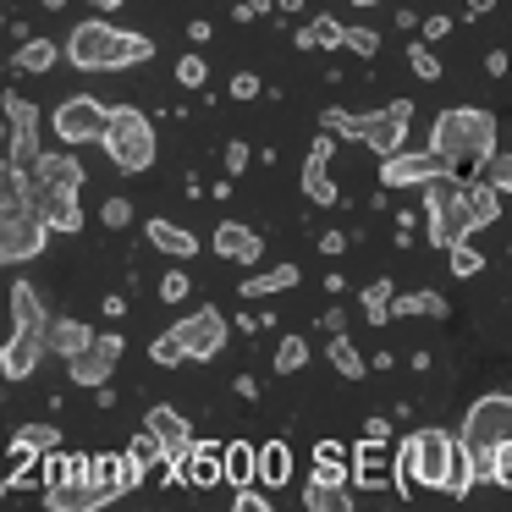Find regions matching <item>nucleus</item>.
I'll return each instance as SVG.
<instances>
[{
	"instance_id": "nucleus-13",
	"label": "nucleus",
	"mask_w": 512,
	"mask_h": 512,
	"mask_svg": "<svg viewBox=\"0 0 512 512\" xmlns=\"http://www.w3.org/2000/svg\"><path fill=\"white\" fill-rule=\"evenodd\" d=\"M116 364H122V336H94V347H83L78 358H67V375L72 386H105L116 380Z\"/></svg>"
},
{
	"instance_id": "nucleus-51",
	"label": "nucleus",
	"mask_w": 512,
	"mask_h": 512,
	"mask_svg": "<svg viewBox=\"0 0 512 512\" xmlns=\"http://www.w3.org/2000/svg\"><path fill=\"white\" fill-rule=\"evenodd\" d=\"M248 171V144H226V177H243Z\"/></svg>"
},
{
	"instance_id": "nucleus-26",
	"label": "nucleus",
	"mask_w": 512,
	"mask_h": 512,
	"mask_svg": "<svg viewBox=\"0 0 512 512\" xmlns=\"http://www.w3.org/2000/svg\"><path fill=\"white\" fill-rule=\"evenodd\" d=\"M446 320L452 314V303L441 298V292H402V298H391V320Z\"/></svg>"
},
{
	"instance_id": "nucleus-5",
	"label": "nucleus",
	"mask_w": 512,
	"mask_h": 512,
	"mask_svg": "<svg viewBox=\"0 0 512 512\" xmlns=\"http://www.w3.org/2000/svg\"><path fill=\"white\" fill-rule=\"evenodd\" d=\"M424 215H430V248H452L457 237L474 232V210H468V182L452 166L424 177Z\"/></svg>"
},
{
	"instance_id": "nucleus-2",
	"label": "nucleus",
	"mask_w": 512,
	"mask_h": 512,
	"mask_svg": "<svg viewBox=\"0 0 512 512\" xmlns=\"http://www.w3.org/2000/svg\"><path fill=\"white\" fill-rule=\"evenodd\" d=\"M430 155L441 166H468V171H485L496 160V116L479 111V105H452V111L435 116L430 127Z\"/></svg>"
},
{
	"instance_id": "nucleus-28",
	"label": "nucleus",
	"mask_w": 512,
	"mask_h": 512,
	"mask_svg": "<svg viewBox=\"0 0 512 512\" xmlns=\"http://www.w3.org/2000/svg\"><path fill=\"white\" fill-rule=\"evenodd\" d=\"M287 479H292V446L287 441H265L259 446V485L281 490Z\"/></svg>"
},
{
	"instance_id": "nucleus-50",
	"label": "nucleus",
	"mask_w": 512,
	"mask_h": 512,
	"mask_svg": "<svg viewBox=\"0 0 512 512\" xmlns=\"http://www.w3.org/2000/svg\"><path fill=\"white\" fill-rule=\"evenodd\" d=\"M259 94H265V83H259L254 72H237L232 78V100H259Z\"/></svg>"
},
{
	"instance_id": "nucleus-55",
	"label": "nucleus",
	"mask_w": 512,
	"mask_h": 512,
	"mask_svg": "<svg viewBox=\"0 0 512 512\" xmlns=\"http://www.w3.org/2000/svg\"><path fill=\"white\" fill-rule=\"evenodd\" d=\"M507 67H512L507 50H490V56H485V72H490V78H507Z\"/></svg>"
},
{
	"instance_id": "nucleus-56",
	"label": "nucleus",
	"mask_w": 512,
	"mask_h": 512,
	"mask_svg": "<svg viewBox=\"0 0 512 512\" xmlns=\"http://www.w3.org/2000/svg\"><path fill=\"white\" fill-rule=\"evenodd\" d=\"M364 435H369V441H391V419H369Z\"/></svg>"
},
{
	"instance_id": "nucleus-21",
	"label": "nucleus",
	"mask_w": 512,
	"mask_h": 512,
	"mask_svg": "<svg viewBox=\"0 0 512 512\" xmlns=\"http://www.w3.org/2000/svg\"><path fill=\"white\" fill-rule=\"evenodd\" d=\"M215 254L232 259V265H259L265 237H259L248 221H221V226H215Z\"/></svg>"
},
{
	"instance_id": "nucleus-59",
	"label": "nucleus",
	"mask_w": 512,
	"mask_h": 512,
	"mask_svg": "<svg viewBox=\"0 0 512 512\" xmlns=\"http://www.w3.org/2000/svg\"><path fill=\"white\" fill-rule=\"evenodd\" d=\"M463 6H468V17H485L490 6H496V0H463Z\"/></svg>"
},
{
	"instance_id": "nucleus-32",
	"label": "nucleus",
	"mask_w": 512,
	"mask_h": 512,
	"mask_svg": "<svg viewBox=\"0 0 512 512\" xmlns=\"http://www.w3.org/2000/svg\"><path fill=\"white\" fill-rule=\"evenodd\" d=\"M28 210V171L12 166V155H0V215Z\"/></svg>"
},
{
	"instance_id": "nucleus-35",
	"label": "nucleus",
	"mask_w": 512,
	"mask_h": 512,
	"mask_svg": "<svg viewBox=\"0 0 512 512\" xmlns=\"http://www.w3.org/2000/svg\"><path fill=\"white\" fill-rule=\"evenodd\" d=\"M72 479H89V457H78V452H56V446H50L45 452V490L50 485H72Z\"/></svg>"
},
{
	"instance_id": "nucleus-6",
	"label": "nucleus",
	"mask_w": 512,
	"mask_h": 512,
	"mask_svg": "<svg viewBox=\"0 0 512 512\" xmlns=\"http://www.w3.org/2000/svg\"><path fill=\"white\" fill-rule=\"evenodd\" d=\"M100 149L111 155V166L116 171H127V177H138V171H149L155 166V122H149L138 105H116L111 111V122H105V138H100Z\"/></svg>"
},
{
	"instance_id": "nucleus-11",
	"label": "nucleus",
	"mask_w": 512,
	"mask_h": 512,
	"mask_svg": "<svg viewBox=\"0 0 512 512\" xmlns=\"http://www.w3.org/2000/svg\"><path fill=\"white\" fill-rule=\"evenodd\" d=\"M171 331L182 336V347H188V364H204V358H215L226 347V314L221 309H193V314H182Z\"/></svg>"
},
{
	"instance_id": "nucleus-40",
	"label": "nucleus",
	"mask_w": 512,
	"mask_h": 512,
	"mask_svg": "<svg viewBox=\"0 0 512 512\" xmlns=\"http://www.w3.org/2000/svg\"><path fill=\"white\" fill-rule=\"evenodd\" d=\"M446 259H452V276H479V270H485V254H479L474 243H468V237H457L452 248H446Z\"/></svg>"
},
{
	"instance_id": "nucleus-36",
	"label": "nucleus",
	"mask_w": 512,
	"mask_h": 512,
	"mask_svg": "<svg viewBox=\"0 0 512 512\" xmlns=\"http://www.w3.org/2000/svg\"><path fill=\"white\" fill-rule=\"evenodd\" d=\"M303 507H309V512H347V507H353V496H347V485L309 479V485H303Z\"/></svg>"
},
{
	"instance_id": "nucleus-18",
	"label": "nucleus",
	"mask_w": 512,
	"mask_h": 512,
	"mask_svg": "<svg viewBox=\"0 0 512 512\" xmlns=\"http://www.w3.org/2000/svg\"><path fill=\"white\" fill-rule=\"evenodd\" d=\"M221 446H226V441H193V446H188V457L177 463V479H182V485H193V490L221 485V479H226V468H221Z\"/></svg>"
},
{
	"instance_id": "nucleus-48",
	"label": "nucleus",
	"mask_w": 512,
	"mask_h": 512,
	"mask_svg": "<svg viewBox=\"0 0 512 512\" xmlns=\"http://www.w3.org/2000/svg\"><path fill=\"white\" fill-rule=\"evenodd\" d=\"M485 177L496 182V193H501V199H507V193H512V155H496V160H490V166H485Z\"/></svg>"
},
{
	"instance_id": "nucleus-57",
	"label": "nucleus",
	"mask_w": 512,
	"mask_h": 512,
	"mask_svg": "<svg viewBox=\"0 0 512 512\" xmlns=\"http://www.w3.org/2000/svg\"><path fill=\"white\" fill-rule=\"evenodd\" d=\"M237 397L254 402V397H259V380H254V375H237Z\"/></svg>"
},
{
	"instance_id": "nucleus-4",
	"label": "nucleus",
	"mask_w": 512,
	"mask_h": 512,
	"mask_svg": "<svg viewBox=\"0 0 512 512\" xmlns=\"http://www.w3.org/2000/svg\"><path fill=\"white\" fill-rule=\"evenodd\" d=\"M61 50H67V61L78 72H122V67H138V61L155 56V45H149L144 34H122V28H111L105 17L78 23Z\"/></svg>"
},
{
	"instance_id": "nucleus-44",
	"label": "nucleus",
	"mask_w": 512,
	"mask_h": 512,
	"mask_svg": "<svg viewBox=\"0 0 512 512\" xmlns=\"http://www.w3.org/2000/svg\"><path fill=\"white\" fill-rule=\"evenodd\" d=\"M188 292H193V281L182 276V270H166V276H160V303H188Z\"/></svg>"
},
{
	"instance_id": "nucleus-17",
	"label": "nucleus",
	"mask_w": 512,
	"mask_h": 512,
	"mask_svg": "<svg viewBox=\"0 0 512 512\" xmlns=\"http://www.w3.org/2000/svg\"><path fill=\"white\" fill-rule=\"evenodd\" d=\"M111 490L100 485V479H72V485H50L45 490V507L50 512H100V507H111Z\"/></svg>"
},
{
	"instance_id": "nucleus-14",
	"label": "nucleus",
	"mask_w": 512,
	"mask_h": 512,
	"mask_svg": "<svg viewBox=\"0 0 512 512\" xmlns=\"http://www.w3.org/2000/svg\"><path fill=\"white\" fill-rule=\"evenodd\" d=\"M435 171H441V160H435L430 149L402 144L397 155L380 160V188H424V177H435Z\"/></svg>"
},
{
	"instance_id": "nucleus-8",
	"label": "nucleus",
	"mask_w": 512,
	"mask_h": 512,
	"mask_svg": "<svg viewBox=\"0 0 512 512\" xmlns=\"http://www.w3.org/2000/svg\"><path fill=\"white\" fill-rule=\"evenodd\" d=\"M457 441H463L468 452H496V446H507L512 441V391H485V397L468 408Z\"/></svg>"
},
{
	"instance_id": "nucleus-12",
	"label": "nucleus",
	"mask_w": 512,
	"mask_h": 512,
	"mask_svg": "<svg viewBox=\"0 0 512 512\" xmlns=\"http://www.w3.org/2000/svg\"><path fill=\"white\" fill-rule=\"evenodd\" d=\"M6 122H12V166L34 177L39 155H45L39 149V105L23 100V94H6Z\"/></svg>"
},
{
	"instance_id": "nucleus-52",
	"label": "nucleus",
	"mask_w": 512,
	"mask_h": 512,
	"mask_svg": "<svg viewBox=\"0 0 512 512\" xmlns=\"http://www.w3.org/2000/svg\"><path fill=\"white\" fill-rule=\"evenodd\" d=\"M265 12H276V0H237V17H265Z\"/></svg>"
},
{
	"instance_id": "nucleus-47",
	"label": "nucleus",
	"mask_w": 512,
	"mask_h": 512,
	"mask_svg": "<svg viewBox=\"0 0 512 512\" xmlns=\"http://www.w3.org/2000/svg\"><path fill=\"white\" fill-rule=\"evenodd\" d=\"M100 221L111 226V232H122V226H133V204L116 193V199H105V210H100Z\"/></svg>"
},
{
	"instance_id": "nucleus-37",
	"label": "nucleus",
	"mask_w": 512,
	"mask_h": 512,
	"mask_svg": "<svg viewBox=\"0 0 512 512\" xmlns=\"http://www.w3.org/2000/svg\"><path fill=\"white\" fill-rule=\"evenodd\" d=\"M468 210H474V232H485L490 221L501 215V193H496V182H468Z\"/></svg>"
},
{
	"instance_id": "nucleus-7",
	"label": "nucleus",
	"mask_w": 512,
	"mask_h": 512,
	"mask_svg": "<svg viewBox=\"0 0 512 512\" xmlns=\"http://www.w3.org/2000/svg\"><path fill=\"white\" fill-rule=\"evenodd\" d=\"M408 122H413V105L408 100H391V105H380V111H369V116H347L342 111L336 138L364 144V149H375V155L386 160V155H397V149L408 144Z\"/></svg>"
},
{
	"instance_id": "nucleus-20",
	"label": "nucleus",
	"mask_w": 512,
	"mask_h": 512,
	"mask_svg": "<svg viewBox=\"0 0 512 512\" xmlns=\"http://www.w3.org/2000/svg\"><path fill=\"white\" fill-rule=\"evenodd\" d=\"M28 204H34L39 215L50 221V232H83V204H78V193H50V188H34L28 182Z\"/></svg>"
},
{
	"instance_id": "nucleus-15",
	"label": "nucleus",
	"mask_w": 512,
	"mask_h": 512,
	"mask_svg": "<svg viewBox=\"0 0 512 512\" xmlns=\"http://www.w3.org/2000/svg\"><path fill=\"white\" fill-rule=\"evenodd\" d=\"M331 149H336V133H320L309 144V160H303V193H309V204H320V210H331V204H336Z\"/></svg>"
},
{
	"instance_id": "nucleus-61",
	"label": "nucleus",
	"mask_w": 512,
	"mask_h": 512,
	"mask_svg": "<svg viewBox=\"0 0 512 512\" xmlns=\"http://www.w3.org/2000/svg\"><path fill=\"white\" fill-rule=\"evenodd\" d=\"M39 6H45V12H61V6H67V0H39Z\"/></svg>"
},
{
	"instance_id": "nucleus-10",
	"label": "nucleus",
	"mask_w": 512,
	"mask_h": 512,
	"mask_svg": "<svg viewBox=\"0 0 512 512\" xmlns=\"http://www.w3.org/2000/svg\"><path fill=\"white\" fill-rule=\"evenodd\" d=\"M50 248V221L28 204V210L0 215V265H23V259H39Z\"/></svg>"
},
{
	"instance_id": "nucleus-25",
	"label": "nucleus",
	"mask_w": 512,
	"mask_h": 512,
	"mask_svg": "<svg viewBox=\"0 0 512 512\" xmlns=\"http://www.w3.org/2000/svg\"><path fill=\"white\" fill-rule=\"evenodd\" d=\"M50 446H61V430H56V424H23V430L12 435V457H17V463H39Z\"/></svg>"
},
{
	"instance_id": "nucleus-45",
	"label": "nucleus",
	"mask_w": 512,
	"mask_h": 512,
	"mask_svg": "<svg viewBox=\"0 0 512 512\" xmlns=\"http://www.w3.org/2000/svg\"><path fill=\"white\" fill-rule=\"evenodd\" d=\"M342 50H353V56H380V34H369V28H347Z\"/></svg>"
},
{
	"instance_id": "nucleus-3",
	"label": "nucleus",
	"mask_w": 512,
	"mask_h": 512,
	"mask_svg": "<svg viewBox=\"0 0 512 512\" xmlns=\"http://www.w3.org/2000/svg\"><path fill=\"white\" fill-rule=\"evenodd\" d=\"M397 463H391V490L397 496H408V490H446V479H452V463L463 457V441H457L452 430H413V435H402V446L397 452Z\"/></svg>"
},
{
	"instance_id": "nucleus-24",
	"label": "nucleus",
	"mask_w": 512,
	"mask_h": 512,
	"mask_svg": "<svg viewBox=\"0 0 512 512\" xmlns=\"http://www.w3.org/2000/svg\"><path fill=\"white\" fill-rule=\"evenodd\" d=\"M144 232H149V243H155L160 254H171V259H193V254H199V237H193L188 226H177V221H160V215H155Z\"/></svg>"
},
{
	"instance_id": "nucleus-29",
	"label": "nucleus",
	"mask_w": 512,
	"mask_h": 512,
	"mask_svg": "<svg viewBox=\"0 0 512 512\" xmlns=\"http://www.w3.org/2000/svg\"><path fill=\"white\" fill-rule=\"evenodd\" d=\"M347 446H336V441H320L314 446V468H309V479H325V485H353V468H347Z\"/></svg>"
},
{
	"instance_id": "nucleus-16",
	"label": "nucleus",
	"mask_w": 512,
	"mask_h": 512,
	"mask_svg": "<svg viewBox=\"0 0 512 512\" xmlns=\"http://www.w3.org/2000/svg\"><path fill=\"white\" fill-rule=\"evenodd\" d=\"M83 160H78V149H56V155H39V166H34V188H50V193H78L83 188Z\"/></svg>"
},
{
	"instance_id": "nucleus-60",
	"label": "nucleus",
	"mask_w": 512,
	"mask_h": 512,
	"mask_svg": "<svg viewBox=\"0 0 512 512\" xmlns=\"http://www.w3.org/2000/svg\"><path fill=\"white\" fill-rule=\"evenodd\" d=\"M89 6H94V12H122L127 0H89Z\"/></svg>"
},
{
	"instance_id": "nucleus-53",
	"label": "nucleus",
	"mask_w": 512,
	"mask_h": 512,
	"mask_svg": "<svg viewBox=\"0 0 512 512\" xmlns=\"http://www.w3.org/2000/svg\"><path fill=\"white\" fill-rule=\"evenodd\" d=\"M446 34H452V17H424V39H430V45L446 39Z\"/></svg>"
},
{
	"instance_id": "nucleus-58",
	"label": "nucleus",
	"mask_w": 512,
	"mask_h": 512,
	"mask_svg": "<svg viewBox=\"0 0 512 512\" xmlns=\"http://www.w3.org/2000/svg\"><path fill=\"white\" fill-rule=\"evenodd\" d=\"M105 314H111V320H122V314H127V298H116V292H111V298H105Z\"/></svg>"
},
{
	"instance_id": "nucleus-49",
	"label": "nucleus",
	"mask_w": 512,
	"mask_h": 512,
	"mask_svg": "<svg viewBox=\"0 0 512 512\" xmlns=\"http://www.w3.org/2000/svg\"><path fill=\"white\" fill-rule=\"evenodd\" d=\"M232 507H237V512H270V496H259V485H243V490L232 496Z\"/></svg>"
},
{
	"instance_id": "nucleus-38",
	"label": "nucleus",
	"mask_w": 512,
	"mask_h": 512,
	"mask_svg": "<svg viewBox=\"0 0 512 512\" xmlns=\"http://www.w3.org/2000/svg\"><path fill=\"white\" fill-rule=\"evenodd\" d=\"M309 364V336H281V347H276V375H298V369Z\"/></svg>"
},
{
	"instance_id": "nucleus-33",
	"label": "nucleus",
	"mask_w": 512,
	"mask_h": 512,
	"mask_svg": "<svg viewBox=\"0 0 512 512\" xmlns=\"http://www.w3.org/2000/svg\"><path fill=\"white\" fill-rule=\"evenodd\" d=\"M342 34H347V23H336V17H314V23L309 28H298V39H292V45H298V50H342Z\"/></svg>"
},
{
	"instance_id": "nucleus-23",
	"label": "nucleus",
	"mask_w": 512,
	"mask_h": 512,
	"mask_svg": "<svg viewBox=\"0 0 512 512\" xmlns=\"http://www.w3.org/2000/svg\"><path fill=\"white\" fill-rule=\"evenodd\" d=\"M221 468H226V485H232V490L259 485V446H248V441H226V446H221Z\"/></svg>"
},
{
	"instance_id": "nucleus-1",
	"label": "nucleus",
	"mask_w": 512,
	"mask_h": 512,
	"mask_svg": "<svg viewBox=\"0 0 512 512\" xmlns=\"http://www.w3.org/2000/svg\"><path fill=\"white\" fill-rule=\"evenodd\" d=\"M50 325H56V320H50L45 298H39L28 281H12V336L0 342V375H6V386L28 380L39 364H45Z\"/></svg>"
},
{
	"instance_id": "nucleus-31",
	"label": "nucleus",
	"mask_w": 512,
	"mask_h": 512,
	"mask_svg": "<svg viewBox=\"0 0 512 512\" xmlns=\"http://www.w3.org/2000/svg\"><path fill=\"white\" fill-rule=\"evenodd\" d=\"M325 358L336 364V375H342V380H364V375H369V358L353 347V336H347V331H336V336H331Z\"/></svg>"
},
{
	"instance_id": "nucleus-22",
	"label": "nucleus",
	"mask_w": 512,
	"mask_h": 512,
	"mask_svg": "<svg viewBox=\"0 0 512 512\" xmlns=\"http://www.w3.org/2000/svg\"><path fill=\"white\" fill-rule=\"evenodd\" d=\"M353 485L358 490L391 485V452H386V441H369V435H364V446H353Z\"/></svg>"
},
{
	"instance_id": "nucleus-46",
	"label": "nucleus",
	"mask_w": 512,
	"mask_h": 512,
	"mask_svg": "<svg viewBox=\"0 0 512 512\" xmlns=\"http://www.w3.org/2000/svg\"><path fill=\"white\" fill-rule=\"evenodd\" d=\"M490 485L512 490V441H507V446H496V452H490Z\"/></svg>"
},
{
	"instance_id": "nucleus-41",
	"label": "nucleus",
	"mask_w": 512,
	"mask_h": 512,
	"mask_svg": "<svg viewBox=\"0 0 512 512\" xmlns=\"http://www.w3.org/2000/svg\"><path fill=\"white\" fill-rule=\"evenodd\" d=\"M149 358H155L160 369H177V364H188V347H182L177 331H166V336H155V342H149Z\"/></svg>"
},
{
	"instance_id": "nucleus-27",
	"label": "nucleus",
	"mask_w": 512,
	"mask_h": 512,
	"mask_svg": "<svg viewBox=\"0 0 512 512\" xmlns=\"http://www.w3.org/2000/svg\"><path fill=\"white\" fill-rule=\"evenodd\" d=\"M298 287V265H270L259 270V276H243V298H276V292H292Z\"/></svg>"
},
{
	"instance_id": "nucleus-34",
	"label": "nucleus",
	"mask_w": 512,
	"mask_h": 512,
	"mask_svg": "<svg viewBox=\"0 0 512 512\" xmlns=\"http://www.w3.org/2000/svg\"><path fill=\"white\" fill-rule=\"evenodd\" d=\"M56 61H67V50H61V45H50V39H23V50L12 56V67L17 72H50Z\"/></svg>"
},
{
	"instance_id": "nucleus-63",
	"label": "nucleus",
	"mask_w": 512,
	"mask_h": 512,
	"mask_svg": "<svg viewBox=\"0 0 512 512\" xmlns=\"http://www.w3.org/2000/svg\"><path fill=\"white\" fill-rule=\"evenodd\" d=\"M0 23H6V17H0Z\"/></svg>"
},
{
	"instance_id": "nucleus-43",
	"label": "nucleus",
	"mask_w": 512,
	"mask_h": 512,
	"mask_svg": "<svg viewBox=\"0 0 512 512\" xmlns=\"http://www.w3.org/2000/svg\"><path fill=\"white\" fill-rule=\"evenodd\" d=\"M204 78H210V61H204V56H182L177 61V83H182V89H204Z\"/></svg>"
},
{
	"instance_id": "nucleus-19",
	"label": "nucleus",
	"mask_w": 512,
	"mask_h": 512,
	"mask_svg": "<svg viewBox=\"0 0 512 512\" xmlns=\"http://www.w3.org/2000/svg\"><path fill=\"white\" fill-rule=\"evenodd\" d=\"M144 430L155 435L160 446H166L171 463H182V457H188V446H193V424L182 419L177 408H166V402H160V408H149V413H144Z\"/></svg>"
},
{
	"instance_id": "nucleus-54",
	"label": "nucleus",
	"mask_w": 512,
	"mask_h": 512,
	"mask_svg": "<svg viewBox=\"0 0 512 512\" xmlns=\"http://www.w3.org/2000/svg\"><path fill=\"white\" fill-rule=\"evenodd\" d=\"M320 254H331V259L347 254V232H325V237H320Z\"/></svg>"
},
{
	"instance_id": "nucleus-39",
	"label": "nucleus",
	"mask_w": 512,
	"mask_h": 512,
	"mask_svg": "<svg viewBox=\"0 0 512 512\" xmlns=\"http://www.w3.org/2000/svg\"><path fill=\"white\" fill-rule=\"evenodd\" d=\"M391 276H380V281H369L364 287V314H369V325H380V320H391Z\"/></svg>"
},
{
	"instance_id": "nucleus-30",
	"label": "nucleus",
	"mask_w": 512,
	"mask_h": 512,
	"mask_svg": "<svg viewBox=\"0 0 512 512\" xmlns=\"http://www.w3.org/2000/svg\"><path fill=\"white\" fill-rule=\"evenodd\" d=\"M83 347H94V331L83 320H56V325H50V353H56L61 364H67V358H78Z\"/></svg>"
},
{
	"instance_id": "nucleus-62",
	"label": "nucleus",
	"mask_w": 512,
	"mask_h": 512,
	"mask_svg": "<svg viewBox=\"0 0 512 512\" xmlns=\"http://www.w3.org/2000/svg\"><path fill=\"white\" fill-rule=\"evenodd\" d=\"M347 6H380V0H347Z\"/></svg>"
},
{
	"instance_id": "nucleus-42",
	"label": "nucleus",
	"mask_w": 512,
	"mask_h": 512,
	"mask_svg": "<svg viewBox=\"0 0 512 512\" xmlns=\"http://www.w3.org/2000/svg\"><path fill=\"white\" fill-rule=\"evenodd\" d=\"M408 67H413V78H424V83L441 78V56H430L424 39H413V45H408Z\"/></svg>"
},
{
	"instance_id": "nucleus-9",
	"label": "nucleus",
	"mask_w": 512,
	"mask_h": 512,
	"mask_svg": "<svg viewBox=\"0 0 512 512\" xmlns=\"http://www.w3.org/2000/svg\"><path fill=\"white\" fill-rule=\"evenodd\" d=\"M105 122H111V111H105L94 94H67V100L50 111V127H56V138H61L67 149L100 144V138H105Z\"/></svg>"
}]
</instances>
